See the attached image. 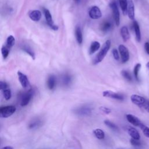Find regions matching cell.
I'll list each match as a JSON object with an SVG mask.
<instances>
[{
    "mask_svg": "<svg viewBox=\"0 0 149 149\" xmlns=\"http://www.w3.org/2000/svg\"><path fill=\"white\" fill-rule=\"evenodd\" d=\"M130 100L134 104L149 113V101L145 98L137 94H133L130 97Z\"/></svg>",
    "mask_w": 149,
    "mask_h": 149,
    "instance_id": "6da1fadb",
    "label": "cell"
},
{
    "mask_svg": "<svg viewBox=\"0 0 149 149\" xmlns=\"http://www.w3.org/2000/svg\"><path fill=\"white\" fill-rule=\"evenodd\" d=\"M111 43L110 40H107L104 43L102 48L101 49L100 51L99 52V53L97 55V56L95 57V58L93 61L94 65L98 64L103 60V59L105 58L107 53L109 51V49L111 47Z\"/></svg>",
    "mask_w": 149,
    "mask_h": 149,
    "instance_id": "7a4b0ae2",
    "label": "cell"
},
{
    "mask_svg": "<svg viewBox=\"0 0 149 149\" xmlns=\"http://www.w3.org/2000/svg\"><path fill=\"white\" fill-rule=\"evenodd\" d=\"M16 110V108L14 106H7L2 107L0 108V115L1 118H7L13 115Z\"/></svg>",
    "mask_w": 149,
    "mask_h": 149,
    "instance_id": "3957f363",
    "label": "cell"
},
{
    "mask_svg": "<svg viewBox=\"0 0 149 149\" xmlns=\"http://www.w3.org/2000/svg\"><path fill=\"white\" fill-rule=\"evenodd\" d=\"M110 7L112 10L113 17L115 22V24L117 26H118L120 24V13L115 1L113 0L110 4Z\"/></svg>",
    "mask_w": 149,
    "mask_h": 149,
    "instance_id": "277c9868",
    "label": "cell"
},
{
    "mask_svg": "<svg viewBox=\"0 0 149 149\" xmlns=\"http://www.w3.org/2000/svg\"><path fill=\"white\" fill-rule=\"evenodd\" d=\"M43 10H44L43 11H44L45 18V20H46V22H47L48 25L54 30H58V26H57L54 24L50 12H49V11L46 8H44Z\"/></svg>",
    "mask_w": 149,
    "mask_h": 149,
    "instance_id": "5b68a950",
    "label": "cell"
},
{
    "mask_svg": "<svg viewBox=\"0 0 149 149\" xmlns=\"http://www.w3.org/2000/svg\"><path fill=\"white\" fill-rule=\"evenodd\" d=\"M119 52L121 55V60L123 63L127 62L129 60V53L128 48L124 45L121 44L118 47Z\"/></svg>",
    "mask_w": 149,
    "mask_h": 149,
    "instance_id": "8992f818",
    "label": "cell"
},
{
    "mask_svg": "<svg viewBox=\"0 0 149 149\" xmlns=\"http://www.w3.org/2000/svg\"><path fill=\"white\" fill-rule=\"evenodd\" d=\"M89 15L92 19H98L102 16L101 10L97 6L91 7L89 11Z\"/></svg>",
    "mask_w": 149,
    "mask_h": 149,
    "instance_id": "52a82bcc",
    "label": "cell"
},
{
    "mask_svg": "<svg viewBox=\"0 0 149 149\" xmlns=\"http://www.w3.org/2000/svg\"><path fill=\"white\" fill-rule=\"evenodd\" d=\"M33 90L30 89L28 91L23 94V95L22 97L21 102V106L22 107H25L27 105H28L33 95Z\"/></svg>",
    "mask_w": 149,
    "mask_h": 149,
    "instance_id": "ba28073f",
    "label": "cell"
},
{
    "mask_svg": "<svg viewBox=\"0 0 149 149\" xmlns=\"http://www.w3.org/2000/svg\"><path fill=\"white\" fill-rule=\"evenodd\" d=\"M103 95L105 97H108V98H111L113 99H115V100H121L122 101L124 100V97L123 95L113 92L110 90H106L104 91L103 93Z\"/></svg>",
    "mask_w": 149,
    "mask_h": 149,
    "instance_id": "9c48e42d",
    "label": "cell"
},
{
    "mask_svg": "<svg viewBox=\"0 0 149 149\" xmlns=\"http://www.w3.org/2000/svg\"><path fill=\"white\" fill-rule=\"evenodd\" d=\"M75 113L80 116H88L91 113V108L88 106H83L76 109Z\"/></svg>",
    "mask_w": 149,
    "mask_h": 149,
    "instance_id": "30bf717a",
    "label": "cell"
},
{
    "mask_svg": "<svg viewBox=\"0 0 149 149\" xmlns=\"http://www.w3.org/2000/svg\"><path fill=\"white\" fill-rule=\"evenodd\" d=\"M18 76L19 80L22 86L25 89L27 88L29 85V82L27 76L21 71L18 72Z\"/></svg>",
    "mask_w": 149,
    "mask_h": 149,
    "instance_id": "8fae6325",
    "label": "cell"
},
{
    "mask_svg": "<svg viewBox=\"0 0 149 149\" xmlns=\"http://www.w3.org/2000/svg\"><path fill=\"white\" fill-rule=\"evenodd\" d=\"M128 15L130 20H135V5L133 0H128Z\"/></svg>",
    "mask_w": 149,
    "mask_h": 149,
    "instance_id": "7c38bea8",
    "label": "cell"
},
{
    "mask_svg": "<svg viewBox=\"0 0 149 149\" xmlns=\"http://www.w3.org/2000/svg\"><path fill=\"white\" fill-rule=\"evenodd\" d=\"M126 118L129 123H130L132 125H133L135 126L139 127L140 125L142 124L140 120L137 117H136V116H135L133 115L127 114L126 115Z\"/></svg>",
    "mask_w": 149,
    "mask_h": 149,
    "instance_id": "4fadbf2b",
    "label": "cell"
},
{
    "mask_svg": "<svg viewBox=\"0 0 149 149\" xmlns=\"http://www.w3.org/2000/svg\"><path fill=\"white\" fill-rule=\"evenodd\" d=\"M29 16L33 21L38 22L41 18V12L39 10H33L29 12Z\"/></svg>",
    "mask_w": 149,
    "mask_h": 149,
    "instance_id": "5bb4252c",
    "label": "cell"
},
{
    "mask_svg": "<svg viewBox=\"0 0 149 149\" xmlns=\"http://www.w3.org/2000/svg\"><path fill=\"white\" fill-rule=\"evenodd\" d=\"M121 35L122 36V38L124 40V41L126 42L130 38V35L129 32V30L128 27L125 26H122L121 29Z\"/></svg>",
    "mask_w": 149,
    "mask_h": 149,
    "instance_id": "9a60e30c",
    "label": "cell"
},
{
    "mask_svg": "<svg viewBox=\"0 0 149 149\" xmlns=\"http://www.w3.org/2000/svg\"><path fill=\"white\" fill-rule=\"evenodd\" d=\"M133 29H134L135 33L136 39L138 42H140V41H141V32H140L139 25L137 21H136L135 20L133 21Z\"/></svg>",
    "mask_w": 149,
    "mask_h": 149,
    "instance_id": "2e32d148",
    "label": "cell"
},
{
    "mask_svg": "<svg viewBox=\"0 0 149 149\" xmlns=\"http://www.w3.org/2000/svg\"><path fill=\"white\" fill-rule=\"evenodd\" d=\"M128 132V134L130 135V136L132 137V139L140 140V135L137 129H136L134 128L130 127V128H129Z\"/></svg>",
    "mask_w": 149,
    "mask_h": 149,
    "instance_id": "e0dca14e",
    "label": "cell"
},
{
    "mask_svg": "<svg viewBox=\"0 0 149 149\" xmlns=\"http://www.w3.org/2000/svg\"><path fill=\"white\" fill-rule=\"evenodd\" d=\"M56 85V78L54 75L49 76L47 80V86L49 90L54 89Z\"/></svg>",
    "mask_w": 149,
    "mask_h": 149,
    "instance_id": "ac0fdd59",
    "label": "cell"
},
{
    "mask_svg": "<svg viewBox=\"0 0 149 149\" xmlns=\"http://www.w3.org/2000/svg\"><path fill=\"white\" fill-rule=\"evenodd\" d=\"M100 48V43L98 41H93L91 44L89 53L90 54H93L95 53L96 51H97L99 48Z\"/></svg>",
    "mask_w": 149,
    "mask_h": 149,
    "instance_id": "d6986e66",
    "label": "cell"
},
{
    "mask_svg": "<svg viewBox=\"0 0 149 149\" xmlns=\"http://www.w3.org/2000/svg\"><path fill=\"white\" fill-rule=\"evenodd\" d=\"M75 36L78 43L79 44H81L83 42V35L80 26H77L75 29Z\"/></svg>",
    "mask_w": 149,
    "mask_h": 149,
    "instance_id": "ffe728a7",
    "label": "cell"
},
{
    "mask_svg": "<svg viewBox=\"0 0 149 149\" xmlns=\"http://www.w3.org/2000/svg\"><path fill=\"white\" fill-rule=\"evenodd\" d=\"M119 3L123 14L124 15H126V14H128V0H119Z\"/></svg>",
    "mask_w": 149,
    "mask_h": 149,
    "instance_id": "44dd1931",
    "label": "cell"
},
{
    "mask_svg": "<svg viewBox=\"0 0 149 149\" xmlns=\"http://www.w3.org/2000/svg\"><path fill=\"white\" fill-rule=\"evenodd\" d=\"M93 133L94 136L98 139L103 140L105 137V133L101 129H95L93 130Z\"/></svg>",
    "mask_w": 149,
    "mask_h": 149,
    "instance_id": "7402d4cb",
    "label": "cell"
},
{
    "mask_svg": "<svg viewBox=\"0 0 149 149\" xmlns=\"http://www.w3.org/2000/svg\"><path fill=\"white\" fill-rule=\"evenodd\" d=\"M112 27V23L110 21H105L103 23V24L101 26V30L103 32H107L108 30L111 29Z\"/></svg>",
    "mask_w": 149,
    "mask_h": 149,
    "instance_id": "603a6c76",
    "label": "cell"
},
{
    "mask_svg": "<svg viewBox=\"0 0 149 149\" xmlns=\"http://www.w3.org/2000/svg\"><path fill=\"white\" fill-rule=\"evenodd\" d=\"M22 49L25 53H26L27 54H29L33 60H35L36 56H35L34 52L32 50V49L30 47L24 46L22 47Z\"/></svg>",
    "mask_w": 149,
    "mask_h": 149,
    "instance_id": "cb8c5ba5",
    "label": "cell"
},
{
    "mask_svg": "<svg viewBox=\"0 0 149 149\" xmlns=\"http://www.w3.org/2000/svg\"><path fill=\"white\" fill-rule=\"evenodd\" d=\"M15 43V37L13 36H8V37L7 38V43H6V45L9 47L10 48H11V47H12Z\"/></svg>",
    "mask_w": 149,
    "mask_h": 149,
    "instance_id": "d4e9b609",
    "label": "cell"
},
{
    "mask_svg": "<svg viewBox=\"0 0 149 149\" xmlns=\"http://www.w3.org/2000/svg\"><path fill=\"white\" fill-rule=\"evenodd\" d=\"M72 81L71 76L68 74H65L62 77V83L65 86H68L70 84Z\"/></svg>",
    "mask_w": 149,
    "mask_h": 149,
    "instance_id": "484cf974",
    "label": "cell"
},
{
    "mask_svg": "<svg viewBox=\"0 0 149 149\" xmlns=\"http://www.w3.org/2000/svg\"><path fill=\"white\" fill-rule=\"evenodd\" d=\"M10 51V48L9 47H8L7 45H4L2 47L1 53H2L3 57L4 59L7 58L8 57V56H9Z\"/></svg>",
    "mask_w": 149,
    "mask_h": 149,
    "instance_id": "4316f807",
    "label": "cell"
},
{
    "mask_svg": "<svg viewBox=\"0 0 149 149\" xmlns=\"http://www.w3.org/2000/svg\"><path fill=\"white\" fill-rule=\"evenodd\" d=\"M141 67V64L138 63L135 65V67H134V69H133V74H134L135 78L136 80L137 81L139 80V72L140 69Z\"/></svg>",
    "mask_w": 149,
    "mask_h": 149,
    "instance_id": "83f0119b",
    "label": "cell"
},
{
    "mask_svg": "<svg viewBox=\"0 0 149 149\" xmlns=\"http://www.w3.org/2000/svg\"><path fill=\"white\" fill-rule=\"evenodd\" d=\"M104 124L107 126L108 127H109L110 129L114 130H118V126L115 124H114L113 122H111L109 120H105L104 121Z\"/></svg>",
    "mask_w": 149,
    "mask_h": 149,
    "instance_id": "f1b7e54d",
    "label": "cell"
},
{
    "mask_svg": "<svg viewBox=\"0 0 149 149\" xmlns=\"http://www.w3.org/2000/svg\"><path fill=\"white\" fill-rule=\"evenodd\" d=\"M121 75L128 81L131 82L132 80V76H131V75L130 74V73L128 71H127L126 70H123V71H121Z\"/></svg>",
    "mask_w": 149,
    "mask_h": 149,
    "instance_id": "f546056e",
    "label": "cell"
},
{
    "mask_svg": "<svg viewBox=\"0 0 149 149\" xmlns=\"http://www.w3.org/2000/svg\"><path fill=\"white\" fill-rule=\"evenodd\" d=\"M139 128L142 130L143 133L145 135V136L149 138V128L144 125L143 123L140 125Z\"/></svg>",
    "mask_w": 149,
    "mask_h": 149,
    "instance_id": "4dcf8cb0",
    "label": "cell"
},
{
    "mask_svg": "<svg viewBox=\"0 0 149 149\" xmlns=\"http://www.w3.org/2000/svg\"><path fill=\"white\" fill-rule=\"evenodd\" d=\"M3 95L6 100H10L11 98V96H12V93H11V90L9 89H7L3 90Z\"/></svg>",
    "mask_w": 149,
    "mask_h": 149,
    "instance_id": "1f68e13d",
    "label": "cell"
},
{
    "mask_svg": "<svg viewBox=\"0 0 149 149\" xmlns=\"http://www.w3.org/2000/svg\"><path fill=\"white\" fill-rule=\"evenodd\" d=\"M130 142L131 143V144L135 147H140L141 146V142L140 140H137V139H131L130 140Z\"/></svg>",
    "mask_w": 149,
    "mask_h": 149,
    "instance_id": "d6a6232c",
    "label": "cell"
},
{
    "mask_svg": "<svg viewBox=\"0 0 149 149\" xmlns=\"http://www.w3.org/2000/svg\"><path fill=\"white\" fill-rule=\"evenodd\" d=\"M40 122L38 120H36L34 121H33L29 125V128L30 129H34L35 128H37L38 125H40Z\"/></svg>",
    "mask_w": 149,
    "mask_h": 149,
    "instance_id": "836d02e7",
    "label": "cell"
},
{
    "mask_svg": "<svg viewBox=\"0 0 149 149\" xmlns=\"http://www.w3.org/2000/svg\"><path fill=\"white\" fill-rule=\"evenodd\" d=\"M113 57L114 58V59L117 61H118L119 60V55L118 53V51L117 49L114 48L113 50Z\"/></svg>",
    "mask_w": 149,
    "mask_h": 149,
    "instance_id": "e575fe53",
    "label": "cell"
},
{
    "mask_svg": "<svg viewBox=\"0 0 149 149\" xmlns=\"http://www.w3.org/2000/svg\"><path fill=\"white\" fill-rule=\"evenodd\" d=\"M100 110L104 113H105L106 114H109L111 113V109L106 107H100Z\"/></svg>",
    "mask_w": 149,
    "mask_h": 149,
    "instance_id": "d590c367",
    "label": "cell"
},
{
    "mask_svg": "<svg viewBox=\"0 0 149 149\" xmlns=\"http://www.w3.org/2000/svg\"><path fill=\"white\" fill-rule=\"evenodd\" d=\"M7 87H8V84H7L6 82H3V81L0 82V89H1V90H2L3 91V90L7 89Z\"/></svg>",
    "mask_w": 149,
    "mask_h": 149,
    "instance_id": "8d00e7d4",
    "label": "cell"
},
{
    "mask_svg": "<svg viewBox=\"0 0 149 149\" xmlns=\"http://www.w3.org/2000/svg\"><path fill=\"white\" fill-rule=\"evenodd\" d=\"M144 49L146 53L149 55V42H146L144 43Z\"/></svg>",
    "mask_w": 149,
    "mask_h": 149,
    "instance_id": "74e56055",
    "label": "cell"
},
{
    "mask_svg": "<svg viewBox=\"0 0 149 149\" xmlns=\"http://www.w3.org/2000/svg\"><path fill=\"white\" fill-rule=\"evenodd\" d=\"M1 149H14V148L11 146H5V147H4L3 148H2Z\"/></svg>",
    "mask_w": 149,
    "mask_h": 149,
    "instance_id": "f35d334b",
    "label": "cell"
},
{
    "mask_svg": "<svg viewBox=\"0 0 149 149\" xmlns=\"http://www.w3.org/2000/svg\"><path fill=\"white\" fill-rule=\"evenodd\" d=\"M146 67H147V68L149 69V62H148L147 63V64H146Z\"/></svg>",
    "mask_w": 149,
    "mask_h": 149,
    "instance_id": "ab89813d",
    "label": "cell"
},
{
    "mask_svg": "<svg viewBox=\"0 0 149 149\" xmlns=\"http://www.w3.org/2000/svg\"><path fill=\"white\" fill-rule=\"evenodd\" d=\"M75 1L76 2H77V3H78V2L80 1V0H75Z\"/></svg>",
    "mask_w": 149,
    "mask_h": 149,
    "instance_id": "60d3db41",
    "label": "cell"
}]
</instances>
